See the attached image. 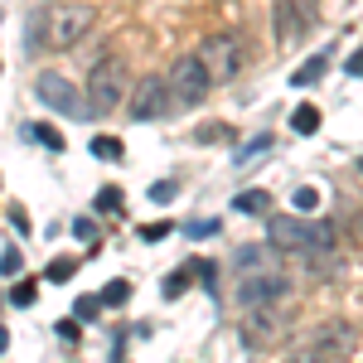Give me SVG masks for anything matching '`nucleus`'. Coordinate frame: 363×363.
<instances>
[{
    "mask_svg": "<svg viewBox=\"0 0 363 363\" xmlns=\"http://www.w3.org/2000/svg\"><path fill=\"white\" fill-rule=\"evenodd\" d=\"M34 97H39L49 112L68 116V121H87V116H92V102H87L63 73H39V78H34Z\"/></svg>",
    "mask_w": 363,
    "mask_h": 363,
    "instance_id": "1",
    "label": "nucleus"
},
{
    "mask_svg": "<svg viewBox=\"0 0 363 363\" xmlns=\"http://www.w3.org/2000/svg\"><path fill=\"white\" fill-rule=\"evenodd\" d=\"M199 58H203V68H208L213 83H233L242 73V44H238V34H208L199 44Z\"/></svg>",
    "mask_w": 363,
    "mask_h": 363,
    "instance_id": "2",
    "label": "nucleus"
},
{
    "mask_svg": "<svg viewBox=\"0 0 363 363\" xmlns=\"http://www.w3.org/2000/svg\"><path fill=\"white\" fill-rule=\"evenodd\" d=\"M208 87H213V78H208V68H203V58H199V54L174 58V68H169V92H174V102L194 107V102L208 97Z\"/></svg>",
    "mask_w": 363,
    "mask_h": 363,
    "instance_id": "3",
    "label": "nucleus"
},
{
    "mask_svg": "<svg viewBox=\"0 0 363 363\" xmlns=\"http://www.w3.org/2000/svg\"><path fill=\"white\" fill-rule=\"evenodd\" d=\"M267 247L272 252H306L310 247V218H301V213H267Z\"/></svg>",
    "mask_w": 363,
    "mask_h": 363,
    "instance_id": "4",
    "label": "nucleus"
},
{
    "mask_svg": "<svg viewBox=\"0 0 363 363\" xmlns=\"http://www.w3.org/2000/svg\"><path fill=\"white\" fill-rule=\"evenodd\" d=\"M87 102H92V112H112L116 102H121V63H116V58H97V63H92Z\"/></svg>",
    "mask_w": 363,
    "mask_h": 363,
    "instance_id": "5",
    "label": "nucleus"
},
{
    "mask_svg": "<svg viewBox=\"0 0 363 363\" xmlns=\"http://www.w3.org/2000/svg\"><path fill=\"white\" fill-rule=\"evenodd\" d=\"M169 102H174V92H169V78H155V73H145L136 83V97H131V116L136 121H155V116L169 112Z\"/></svg>",
    "mask_w": 363,
    "mask_h": 363,
    "instance_id": "6",
    "label": "nucleus"
},
{
    "mask_svg": "<svg viewBox=\"0 0 363 363\" xmlns=\"http://www.w3.org/2000/svg\"><path fill=\"white\" fill-rule=\"evenodd\" d=\"M87 25H92V10L87 5H63V10L49 15V44L54 49H68V44H78L87 34Z\"/></svg>",
    "mask_w": 363,
    "mask_h": 363,
    "instance_id": "7",
    "label": "nucleus"
},
{
    "mask_svg": "<svg viewBox=\"0 0 363 363\" xmlns=\"http://www.w3.org/2000/svg\"><path fill=\"white\" fill-rule=\"evenodd\" d=\"M281 296H291V281L277 277V272H262V277H247V281H242V306H247V310L277 306Z\"/></svg>",
    "mask_w": 363,
    "mask_h": 363,
    "instance_id": "8",
    "label": "nucleus"
},
{
    "mask_svg": "<svg viewBox=\"0 0 363 363\" xmlns=\"http://www.w3.org/2000/svg\"><path fill=\"white\" fill-rule=\"evenodd\" d=\"M344 349H349V325H325L320 339H315V349L306 354V363H335Z\"/></svg>",
    "mask_w": 363,
    "mask_h": 363,
    "instance_id": "9",
    "label": "nucleus"
},
{
    "mask_svg": "<svg viewBox=\"0 0 363 363\" xmlns=\"http://www.w3.org/2000/svg\"><path fill=\"white\" fill-rule=\"evenodd\" d=\"M242 330H247V344H277V339H281V320H277V315H267V306H262V315L252 310Z\"/></svg>",
    "mask_w": 363,
    "mask_h": 363,
    "instance_id": "10",
    "label": "nucleus"
},
{
    "mask_svg": "<svg viewBox=\"0 0 363 363\" xmlns=\"http://www.w3.org/2000/svg\"><path fill=\"white\" fill-rule=\"evenodd\" d=\"M233 208H238V213H252V218H262V213H272V194H267V189H242V194L233 199Z\"/></svg>",
    "mask_w": 363,
    "mask_h": 363,
    "instance_id": "11",
    "label": "nucleus"
},
{
    "mask_svg": "<svg viewBox=\"0 0 363 363\" xmlns=\"http://www.w3.org/2000/svg\"><path fill=\"white\" fill-rule=\"evenodd\" d=\"M194 277H199V262H194V267H174V272L165 277V286H160V291H165V301H179V296L194 286Z\"/></svg>",
    "mask_w": 363,
    "mask_h": 363,
    "instance_id": "12",
    "label": "nucleus"
},
{
    "mask_svg": "<svg viewBox=\"0 0 363 363\" xmlns=\"http://www.w3.org/2000/svg\"><path fill=\"white\" fill-rule=\"evenodd\" d=\"M25 140H39L44 150H63V145H68V140H63V131H58V126H49V121H29V126H25Z\"/></svg>",
    "mask_w": 363,
    "mask_h": 363,
    "instance_id": "13",
    "label": "nucleus"
},
{
    "mask_svg": "<svg viewBox=\"0 0 363 363\" xmlns=\"http://www.w3.org/2000/svg\"><path fill=\"white\" fill-rule=\"evenodd\" d=\"M296 29H306L301 20H296V5H291V0H277V39H281V44H291Z\"/></svg>",
    "mask_w": 363,
    "mask_h": 363,
    "instance_id": "14",
    "label": "nucleus"
},
{
    "mask_svg": "<svg viewBox=\"0 0 363 363\" xmlns=\"http://www.w3.org/2000/svg\"><path fill=\"white\" fill-rule=\"evenodd\" d=\"M194 140L199 145H228V140H238V131H233L228 121H203V126L194 131Z\"/></svg>",
    "mask_w": 363,
    "mask_h": 363,
    "instance_id": "15",
    "label": "nucleus"
},
{
    "mask_svg": "<svg viewBox=\"0 0 363 363\" xmlns=\"http://www.w3.org/2000/svg\"><path fill=\"white\" fill-rule=\"evenodd\" d=\"M39 301V277H20L15 286H10V306H20V310H29Z\"/></svg>",
    "mask_w": 363,
    "mask_h": 363,
    "instance_id": "16",
    "label": "nucleus"
},
{
    "mask_svg": "<svg viewBox=\"0 0 363 363\" xmlns=\"http://www.w3.org/2000/svg\"><path fill=\"white\" fill-rule=\"evenodd\" d=\"M291 131H296V136H315V131H320V112H315L310 102H301V107L291 112Z\"/></svg>",
    "mask_w": 363,
    "mask_h": 363,
    "instance_id": "17",
    "label": "nucleus"
},
{
    "mask_svg": "<svg viewBox=\"0 0 363 363\" xmlns=\"http://www.w3.org/2000/svg\"><path fill=\"white\" fill-rule=\"evenodd\" d=\"M238 272H242V277L272 272V257H267V252H257V247H242V252H238Z\"/></svg>",
    "mask_w": 363,
    "mask_h": 363,
    "instance_id": "18",
    "label": "nucleus"
},
{
    "mask_svg": "<svg viewBox=\"0 0 363 363\" xmlns=\"http://www.w3.org/2000/svg\"><path fill=\"white\" fill-rule=\"evenodd\" d=\"M97 296H102V306H112V310H116V306H126V301H131V281L116 277V281H107Z\"/></svg>",
    "mask_w": 363,
    "mask_h": 363,
    "instance_id": "19",
    "label": "nucleus"
},
{
    "mask_svg": "<svg viewBox=\"0 0 363 363\" xmlns=\"http://www.w3.org/2000/svg\"><path fill=\"white\" fill-rule=\"evenodd\" d=\"M325 63H330V58H310L306 68H296V73H291V83H296V87H315L320 78H325Z\"/></svg>",
    "mask_w": 363,
    "mask_h": 363,
    "instance_id": "20",
    "label": "nucleus"
},
{
    "mask_svg": "<svg viewBox=\"0 0 363 363\" xmlns=\"http://www.w3.org/2000/svg\"><path fill=\"white\" fill-rule=\"evenodd\" d=\"M92 155H97V160H121V155H126V145H121V140L116 136H92Z\"/></svg>",
    "mask_w": 363,
    "mask_h": 363,
    "instance_id": "21",
    "label": "nucleus"
},
{
    "mask_svg": "<svg viewBox=\"0 0 363 363\" xmlns=\"http://www.w3.org/2000/svg\"><path fill=\"white\" fill-rule=\"evenodd\" d=\"M223 228V218H194V223H184V238H194V242H203V238H213Z\"/></svg>",
    "mask_w": 363,
    "mask_h": 363,
    "instance_id": "22",
    "label": "nucleus"
},
{
    "mask_svg": "<svg viewBox=\"0 0 363 363\" xmlns=\"http://www.w3.org/2000/svg\"><path fill=\"white\" fill-rule=\"evenodd\" d=\"M291 203H296V213H315V208H320V189H310V184H301V189L291 194Z\"/></svg>",
    "mask_w": 363,
    "mask_h": 363,
    "instance_id": "23",
    "label": "nucleus"
},
{
    "mask_svg": "<svg viewBox=\"0 0 363 363\" xmlns=\"http://www.w3.org/2000/svg\"><path fill=\"white\" fill-rule=\"evenodd\" d=\"M92 208H97V213H121V189H97Z\"/></svg>",
    "mask_w": 363,
    "mask_h": 363,
    "instance_id": "24",
    "label": "nucleus"
},
{
    "mask_svg": "<svg viewBox=\"0 0 363 363\" xmlns=\"http://www.w3.org/2000/svg\"><path fill=\"white\" fill-rule=\"evenodd\" d=\"M97 310H102V296H97V291H92V296H78V306H73V315H78V320H97Z\"/></svg>",
    "mask_w": 363,
    "mask_h": 363,
    "instance_id": "25",
    "label": "nucleus"
},
{
    "mask_svg": "<svg viewBox=\"0 0 363 363\" xmlns=\"http://www.w3.org/2000/svg\"><path fill=\"white\" fill-rule=\"evenodd\" d=\"M54 335L63 339V344H78V339H83V320H78V315H73V320H58Z\"/></svg>",
    "mask_w": 363,
    "mask_h": 363,
    "instance_id": "26",
    "label": "nucleus"
},
{
    "mask_svg": "<svg viewBox=\"0 0 363 363\" xmlns=\"http://www.w3.org/2000/svg\"><path fill=\"white\" fill-rule=\"evenodd\" d=\"M267 145H272V136H252L242 150H238V165H247V160H257V155H267Z\"/></svg>",
    "mask_w": 363,
    "mask_h": 363,
    "instance_id": "27",
    "label": "nucleus"
},
{
    "mask_svg": "<svg viewBox=\"0 0 363 363\" xmlns=\"http://www.w3.org/2000/svg\"><path fill=\"white\" fill-rule=\"evenodd\" d=\"M73 272H78V262H73V257H54L44 277H49V281H68V277H73Z\"/></svg>",
    "mask_w": 363,
    "mask_h": 363,
    "instance_id": "28",
    "label": "nucleus"
},
{
    "mask_svg": "<svg viewBox=\"0 0 363 363\" xmlns=\"http://www.w3.org/2000/svg\"><path fill=\"white\" fill-rule=\"evenodd\" d=\"M174 194H179V179H155L150 184V203H169Z\"/></svg>",
    "mask_w": 363,
    "mask_h": 363,
    "instance_id": "29",
    "label": "nucleus"
},
{
    "mask_svg": "<svg viewBox=\"0 0 363 363\" xmlns=\"http://www.w3.org/2000/svg\"><path fill=\"white\" fill-rule=\"evenodd\" d=\"M169 233H174V223H150V228H140V242H165Z\"/></svg>",
    "mask_w": 363,
    "mask_h": 363,
    "instance_id": "30",
    "label": "nucleus"
},
{
    "mask_svg": "<svg viewBox=\"0 0 363 363\" xmlns=\"http://www.w3.org/2000/svg\"><path fill=\"white\" fill-rule=\"evenodd\" d=\"M20 267H25V262H20V252H15V247L0 252V277H20Z\"/></svg>",
    "mask_w": 363,
    "mask_h": 363,
    "instance_id": "31",
    "label": "nucleus"
},
{
    "mask_svg": "<svg viewBox=\"0 0 363 363\" xmlns=\"http://www.w3.org/2000/svg\"><path fill=\"white\" fill-rule=\"evenodd\" d=\"M199 281H203V291L213 296V291H218V267H213V262H199Z\"/></svg>",
    "mask_w": 363,
    "mask_h": 363,
    "instance_id": "32",
    "label": "nucleus"
},
{
    "mask_svg": "<svg viewBox=\"0 0 363 363\" xmlns=\"http://www.w3.org/2000/svg\"><path fill=\"white\" fill-rule=\"evenodd\" d=\"M73 238L92 242V238H97V223H92V218H78V223H73Z\"/></svg>",
    "mask_w": 363,
    "mask_h": 363,
    "instance_id": "33",
    "label": "nucleus"
},
{
    "mask_svg": "<svg viewBox=\"0 0 363 363\" xmlns=\"http://www.w3.org/2000/svg\"><path fill=\"white\" fill-rule=\"evenodd\" d=\"M10 223H15V233H29V213H25V208H20V203L10 208Z\"/></svg>",
    "mask_w": 363,
    "mask_h": 363,
    "instance_id": "34",
    "label": "nucleus"
},
{
    "mask_svg": "<svg viewBox=\"0 0 363 363\" xmlns=\"http://www.w3.org/2000/svg\"><path fill=\"white\" fill-rule=\"evenodd\" d=\"M344 68H349V73H354V78H363V49H354V54H349V63H344Z\"/></svg>",
    "mask_w": 363,
    "mask_h": 363,
    "instance_id": "35",
    "label": "nucleus"
},
{
    "mask_svg": "<svg viewBox=\"0 0 363 363\" xmlns=\"http://www.w3.org/2000/svg\"><path fill=\"white\" fill-rule=\"evenodd\" d=\"M5 349H10V330L0 325V354H5Z\"/></svg>",
    "mask_w": 363,
    "mask_h": 363,
    "instance_id": "36",
    "label": "nucleus"
},
{
    "mask_svg": "<svg viewBox=\"0 0 363 363\" xmlns=\"http://www.w3.org/2000/svg\"><path fill=\"white\" fill-rule=\"evenodd\" d=\"M301 5H306V10H315V5H320V0H301Z\"/></svg>",
    "mask_w": 363,
    "mask_h": 363,
    "instance_id": "37",
    "label": "nucleus"
},
{
    "mask_svg": "<svg viewBox=\"0 0 363 363\" xmlns=\"http://www.w3.org/2000/svg\"><path fill=\"white\" fill-rule=\"evenodd\" d=\"M359 174H363V155H359Z\"/></svg>",
    "mask_w": 363,
    "mask_h": 363,
    "instance_id": "38",
    "label": "nucleus"
},
{
    "mask_svg": "<svg viewBox=\"0 0 363 363\" xmlns=\"http://www.w3.org/2000/svg\"><path fill=\"white\" fill-rule=\"evenodd\" d=\"M359 228H363V213H359Z\"/></svg>",
    "mask_w": 363,
    "mask_h": 363,
    "instance_id": "39",
    "label": "nucleus"
}]
</instances>
